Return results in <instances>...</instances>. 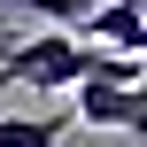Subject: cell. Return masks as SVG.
Returning <instances> with one entry per match:
<instances>
[{"mask_svg": "<svg viewBox=\"0 0 147 147\" xmlns=\"http://www.w3.org/2000/svg\"><path fill=\"white\" fill-rule=\"evenodd\" d=\"M78 39L116 47V54H140V47H147V8H140V0H101V8H93V23H85Z\"/></svg>", "mask_w": 147, "mask_h": 147, "instance_id": "cell-3", "label": "cell"}, {"mask_svg": "<svg viewBox=\"0 0 147 147\" xmlns=\"http://www.w3.org/2000/svg\"><path fill=\"white\" fill-rule=\"evenodd\" d=\"M70 116H0V147H62V124Z\"/></svg>", "mask_w": 147, "mask_h": 147, "instance_id": "cell-4", "label": "cell"}, {"mask_svg": "<svg viewBox=\"0 0 147 147\" xmlns=\"http://www.w3.org/2000/svg\"><path fill=\"white\" fill-rule=\"evenodd\" d=\"M140 8H147V0H140Z\"/></svg>", "mask_w": 147, "mask_h": 147, "instance_id": "cell-7", "label": "cell"}, {"mask_svg": "<svg viewBox=\"0 0 147 147\" xmlns=\"http://www.w3.org/2000/svg\"><path fill=\"white\" fill-rule=\"evenodd\" d=\"M23 8H31V16H39V23H62V31H85V23H93V8H101V0H23Z\"/></svg>", "mask_w": 147, "mask_h": 147, "instance_id": "cell-5", "label": "cell"}, {"mask_svg": "<svg viewBox=\"0 0 147 147\" xmlns=\"http://www.w3.org/2000/svg\"><path fill=\"white\" fill-rule=\"evenodd\" d=\"M78 93H85V101H78V124L147 140V93H132V85H78Z\"/></svg>", "mask_w": 147, "mask_h": 147, "instance_id": "cell-2", "label": "cell"}, {"mask_svg": "<svg viewBox=\"0 0 147 147\" xmlns=\"http://www.w3.org/2000/svg\"><path fill=\"white\" fill-rule=\"evenodd\" d=\"M23 85V93H62V85H85V39H23L8 62H0V93Z\"/></svg>", "mask_w": 147, "mask_h": 147, "instance_id": "cell-1", "label": "cell"}, {"mask_svg": "<svg viewBox=\"0 0 147 147\" xmlns=\"http://www.w3.org/2000/svg\"><path fill=\"white\" fill-rule=\"evenodd\" d=\"M8 54H16V39H8V31H0V62H8Z\"/></svg>", "mask_w": 147, "mask_h": 147, "instance_id": "cell-6", "label": "cell"}]
</instances>
